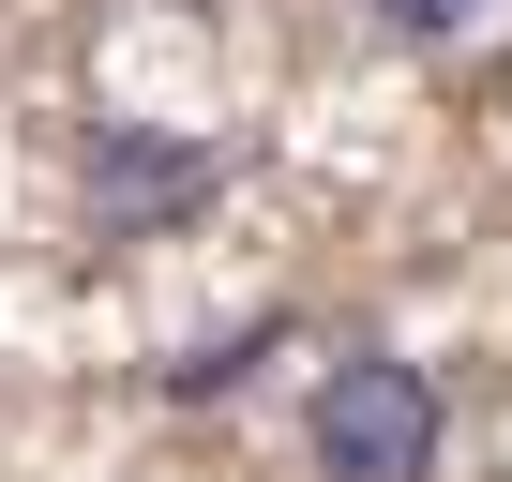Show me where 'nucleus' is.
Returning a JSON list of instances; mask_svg holds the SVG:
<instances>
[{
    "label": "nucleus",
    "mask_w": 512,
    "mask_h": 482,
    "mask_svg": "<svg viewBox=\"0 0 512 482\" xmlns=\"http://www.w3.org/2000/svg\"><path fill=\"white\" fill-rule=\"evenodd\" d=\"M302 452H317V482H437L452 407L407 347H332L317 392H302Z\"/></svg>",
    "instance_id": "nucleus-1"
},
{
    "label": "nucleus",
    "mask_w": 512,
    "mask_h": 482,
    "mask_svg": "<svg viewBox=\"0 0 512 482\" xmlns=\"http://www.w3.org/2000/svg\"><path fill=\"white\" fill-rule=\"evenodd\" d=\"M76 181H91V226H106V241H151V226H181V211L226 181V151L151 136V121H106V136L76 151Z\"/></svg>",
    "instance_id": "nucleus-2"
},
{
    "label": "nucleus",
    "mask_w": 512,
    "mask_h": 482,
    "mask_svg": "<svg viewBox=\"0 0 512 482\" xmlns=\"http://www.w3.org/2000/svg\"><path fill=\"white\" fill-rule=\"evenodd\" d=\"M497 16V0H362V31H392V46H467Z\"/></svg>",
    "instance_id": "nucleus-3"
}]
</instances>
